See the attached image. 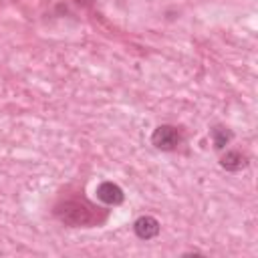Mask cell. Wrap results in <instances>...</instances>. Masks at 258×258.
<instances>
[{"instance_id": "6", "label": "cell", "mask_w": 258, "mask_h": 258, "mask_svg": "<svg viewBox=\"0 0 258 258\" xmlns=\"http://www.w3.org/2000/svg\"><path fill=\"white\" fill-rule=\"evenodd\" d=\"M210 137H212L214 147H216L218 151H222V149H226V147L230 145V141L234 139V133H232L228 127H224V125H214V127L210 129Z\"/></svg>"}, {"instance_id": "2", "label": "cell", "mask_w": 258, "mask_h": 258, "mask_svg": "<svg viewBox=\"0 0 258 258\" xmlns=\"http://www.w3.org/2000/svg\"><path fill=\"white\" fill-rule=\"evenodd\" d=\"M181 141L183 135L175 125H159L151 133V145L159 151H175Z\"/></svg>"}, {"instance_id": "1", "label": "cell", "mask_w": 258, "mask_h": 258, "mask_svg": "<svg viewBox=\"0 0 258 258\" xmlns=\"http://www.w3.org/2000/svg\"><path fill=\"white\" fill-rule=\"evenodd\" d=\"M54 218L69 228H97L107 222L109 210L93 204L85 196H67L60 198L52 208Z\"/></svg>"}, {"instance_id": "5", "label": "cell", "mask_w": 258, "mask_h": 258, "mask_svg": "<svg viewBox=\"0 0 258 258\" xmlns=\"http://www.w3.org/2000/svg\"><path fill=\"white\" fill-rule=\"evenodd\" d=\"M220 165L226 169V171H240L242 167L248 165V159L242 151L238 149H228L222 157H220Z\"/></svg>"}, {"instance_id": "3", "label": "cell", "mask_w": 258, "mask_h": 258, "mask_svg": "<svg viewBox=\"0 0 258 258\" xmlns=\"http://www.w3.org/2000/svg\"><path fill=\"white\" fill-rule=\"evenodd\" d=\"M95 194H97V200H99L101 204H105V206H119V204H123V200H125L123 187L117 185L115 181H101V183L97 185Z\"/></svg>"}, {"instance_id": "4", "label": "cell", "mask_w": 258, "mask_h": 258, "mask_svg": "<svg viewBox=\"0 0 258 258\" xmlns=\"http://www.w3.org/2000/svg\"><path fill=\"white\" fill-rule=\"evenodd\" d=\"M161 230V224L153 216H139L133 222V232L139 240H153Z\"/></svg>"}]
</instances>
